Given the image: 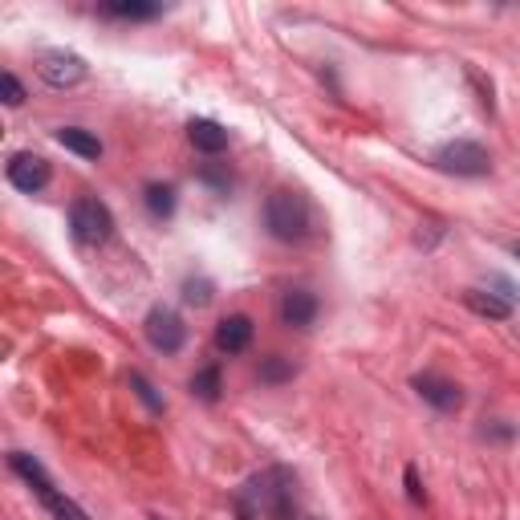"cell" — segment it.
<instances>
[{
	"instance_id": "obj_1",
	"label": "cell",
	"mask_w": 520,
	"mask_h": 520,
	"mask_svg": "<svg viewBox=\"0 0 520 520\" xmlns=\"http://www.w3.org/2000/svg\"><path fill=\"white\" fill-rule=\"evenodd\" d=\"M9 468H13V472H17V476H21V480L37 492V500L45 504V512H49L53 520H90V516H86V508H78L70 496L53 488V480L45 476V468L33 460V455L13 451V455H9Z\"/></svg>"
},
{
	"instance_id": "obj_2",
	"label": "cell",
	"mask_w": 520,
	"mask_h": 520,
	"mask_svg": "<svg viewBox=\"0 0 520 520\" xmlns=\"http://www.w3.org/2000/svg\"><path fill=\"white\" fill-rule=\"evenodd\" d=\"M265 228L293 244V240H305L309 228H313V212H309V200L297 191H273L269 195V204H265Z\"/></svg>"
},
{
	"instance_id": "obj_3",
	"label": "cell",
	"mask_w": 520,
	"mask_h": 520,
	"mask_svg": "<svg viewBox=\"0 0 520 520\" xmlns=\"http://www.w3.org/2000/svg\"><path fill=\"white\" fill-rule=\"evenodd\" d=\"M244 496H252V500H256V512H269L273 520H297V512H293V480H289V472H281V468L256 476V480L244 488Z\"/></svg>"
},
{
	"instance_id": "obj_4",
	"label": "cell",
	"mask_w": 520,
	"mask_h": 520,
	"mask_svg": "<svg viewBox=\"0 0 520 520\" xmlns=\"http://www.w3.org/2000/svg\"><path fill=\"white\" fill-rule=\"evenodd\" d=\"M70 228H74V240L86 244V248H98L110 240L114 232V216L102 200H94V195H78V200L70 204Z\"/></svg>"
},
{
	"instance_id": "obj_5",
	"label": "cell",
	"mask_w": 520,
	"mask_h": 520,
	"mask_svg": "<svg viewBox=\"0 0 520 520\" xmlns=\"http://www.w3.org/2000/svg\"><path fill=\"white\" fill-rule=\"evenodd\" d=\"M37 74H41V82L53 86V90H70V86L86 82L90 65H86L78 53H70V49H49V53L37 57Z\"/></svg>"
},
{
	"instance_id": "obj_6",
	"label": "cell",
	"mask_w": 520,
	"mask_h": 520,
	"mask_svg": "<svg viewBox=\"0 0 520 520\" xmlns=\"http://www.w3.org/2000/svg\"><path fill=\"white\" fill-rule=\"evenodd\" d=\"M435 167L447 171V175H488L492 155L472 139H455V143L435 151Z\"/></svg>"
},
{
	"instance_id": "obj_7",
	"label": "cell",
	"mask_w": 520,
	"mask_h": 520,
	"mask_svg": "<svg viewBox=\"0 0 520 520\" xmlns=\"http://www.w3.org/2000/svg\"><path fill=\"white\" fill-rule=\"evenodd\" d=\"M147 342L155 346V350H163V354H179L183 350V342H187V325H183V317L175 313V309H167V305H155L151 313H147Z\"/></svg>"
},
{
	"instance_id": "obj_8",
	"label": "cell",
	"mask_w": 520,
	"mask_h": 520,
	"mask_svg": "<svg viewBox=\"0 0 520 520\" xmlns=\"http://www.w3.org/2000/svg\"><path fill=\"white\" fill-rule=\"evenodd\" d=\"M5 175H9V183H13L17 191L33 195V191H41V187L49 183V163H45L41 155H33V151H17V155L9 159V167H5Z\"/></svg>"
},
{
	"instance_id": "obj_9",
	"label": "cell",
	"mask_w": 520,
	"mask_h": 520,
	"mask_svg": "<svg viewBox=\"0 0 520 520\" xmlns=\"http://www.w3.org/2000/svg\"><path fill=\"white\" fill-rule=\"evenodd\" d=\"M411 386L419 390V399H427L435 411H460V407H464V390L455 386L451 378H439V374H415Z\"/></svg>"
},
{
	"instance_id": "obj_10",
	"label": "cell",
	"mask_w": 520,
	"mask_h": 520,
	"mask_svg": "<svg viewBox=\"0 0 520 520\" xmlns=\"http://www.w3.org/2000/svg\"><path fill=\"white\" fill-rule=\"evenodd\" d=\"M187 139H191L195 151H204V155L228 151V130L220 122H212V118H191L187 122Z\"/></svg>"
},
{
	"instance_id": "obj_11",
	"label": "cell",
	"mask_w": 520,
	"mask_h": 520,
	"mask_svg": "<svg viewBox=\"0 0 520 520\" xmlns=\"http://www.w3.org/2000/svg\"><path fill=\"white\" fill-rule=\"evenodd\" d=\"M248 342H252V317L232 313V317H224V321L216 325V346H220L224 354H244Z\"/></svg>"
},
{
	"instance_id": "obj_12",
	"label": "cell",
	"mask_w": 520,
	"mask_h": 520,
	"mask_svg": "<svg viewBox=\"0 0 520 520\" xmlns=\"http://www.w3.org/2000/svg\"><path fill=\"white\" fill-rule=\"evenodd\" d=\"M313 317H317V297L305 289H289L281 301V321L293 325V330H309Z\"/></svg>"
},
{
	"instance_id": "obj_13",
	"label": "cell",
	"mask_w": 520,
	"mask_h": 520,
	"mask_svg": "<svg viewBox=\"0 0 520 520\" xmlns=\"http://www.w3.org/2000/svg\"><path fill=\"white\" fill-rule=\"evenodd\" d=\"M57 143H61L65 151L82 155V159H102L98 135H90V130H82V126H61V130H57Z\"/></svg>"
},
{
	"instance_id": "obj_14",
	"label": "cell",
	"mask_w": 520,
	"mask_h": 520,
	"mask_svg": "<svg viewBox=\"0 0 520 520\" xmlns=\"http://www.w3.org/2000/svg\"><path fill=\"white\" fill-rule=\"evenodd\" d=\"M163 13V5H147V0H114V5H102V17L114 21H155Z\"/></svg>"
},
{
	"instance_id": "obj_15",
	"label": "cell",
	"mask_w": 520,
	"mask_h": 520,
	"mask_svg": "<svg viewBox=\"0 0 520 520\" xmlns=\"http://www.w3.org/2000/svg\"><path fill=\"white\" fill-rule=\"evenodd\" d=\"M464 305H468L472 313H480V317H492V321H504V317L512 313V305H508L504 297L484 293V289H468V293H464Z\"/></svg>"
},
{
	"instance_id": "obj_16",
	"label": "cell",
	"mask_w": 520,
	"mask_h": 520,
	"mask_svg": "<svg viewBox=\"0 0 520 520\" xmlns=\"http://www.w3.org/2000/svg\"><path fill=\"white\" fill-rule=\"evenodd\" d=\"M143 200H147V212H151L155 220H167V216L175 212V187H167V183H147Z\"/></svg>"
},
{
	"instance_id": "obj_17",
	"label": "cell",
	"mask_w": 520,
	"mask_h": 520,
	"mask_svg": "<svg viewBox=\"0 0 520 520\" xmlns=\"http://www.w3.org/2000/svg\"><path fill=\"white\" fill-rule=\"evenodd\" d=\"M191 395L204 399V403H216L220 399V366H204L200 374L191 378Z\"/></svg>"
},
{
	"instance_id": "obj_18",
	"label": "cell",
	"mask_w": 520,
	"mask_h": 520,
	"mask_svg": "<svg viewBox=\"0 0 520 520\" xmlns=\"http://www.w3.org/2000/svg\"><path fill=\"white\" fill-rule=\"evenodd\" d=\"M183 301L195 305V309H204V305L212 301V281H195V277H187V281H183Z\"/></svg>"
},
{
	"instance_id": "obj_19",
	"label": "cell",
	"mask_w": 520,
	"mask_h": 520,
	"mask_svg": "<svg viewBox=\"0 0 520 520\" xmlns=\"http://www.w3.org/2000/svg\"><path fill=\"white\" fill-rule=\"evenodd\" d=\"M285 378H293V366L285 362V358H265L260 362V382H285Z\"/></svg>"
},
{
	"instance_id": "obj_20",
	"label": "cell",
	"mask_w": 520,
	"mask_h": 520,
	"mask_svg": "<svg viewBox=\"0 0 520 520\" xmlns=\"http://www.w3.org/2000/svg\"><path fill=\"white\" fill-rule=\"evenodd\" d=\"M130 386H135V395H139V399H143L151 411H163V399L155 395V386H151L143 374H130Z\"/></svg>"
},
{
	"instance_id": "obj_21",
	"label": "cell",
	"mask_w": 520,
	"mask_h": 520,
	"mask_svg": "<svg viewBox=\"0 0 520 520\" xmlns=\"http://www.w3.org/2000/svg\"><path fill=\"white\" fill-rule=\"evenodd\" d=\"M0 86H5V106H21L25 102V90H21L17 74H5V78H0Z\"/></svg>"
},
{
	"instance_id": "obj_22",
	"label": "cell",
	"mask_w": 520,
	"mask_h": 520,
	"mask_svg": "<svg viewBox=\"0 0 520 520\" xmlns=\"http://www.w3.org/2000/svg\"><path fill=\"white\" fill-rule=\"evenodd\" d=\"M403 480H407V496H411V504H423V500H427V492H423V484H419V472H415V468H407V476H403Z\"/></svg>"
},
{
	"instance_id": "obj_23",
	"label": "cell",
	"mask_w": 520,
	"mask_h": 520,
	"mask_svg": "<svg viewBox=\"0 0 520 520\" xmlns=\"http://www.w3.org/2000/svg\"><path fill=\"white\" fill-rule=\"evenodd\" d=\"M516 256H520V244H516Z\"/></svg>"
}]
</instances>
